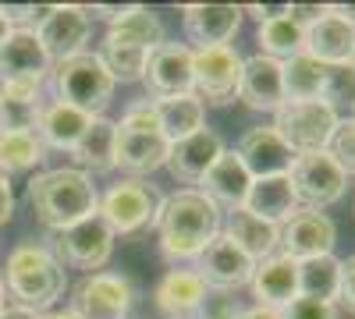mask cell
<instances>
[{"label":"cell","mask_w":355,"mask_h":319,"mask_svg":"<svg viewBox=\"0 0 355 319\" xmlns=\"http://www.w3.org/2000/svg\"><path fill=\"white\" fill-rule=\"evenodd\" d=\"M299 192L291 185V174H274V178H252L249 199H245V210L256 213L259 220L281 227L288 217L299 213Z\"/></svg>","instance_id":"23"},{"label":"cell","mask_w":355,"mask_h":319,"mask_svg":"<svg viewBox=\"0 0 355 319\" xmlns=\"http://www.w3.org/2000/svg\"><path fill=\"white\" fill-rule=\"evenodd\" d=\"M334 241H338V230H334V220L320 210H299L295 217H288L281 224V255L302 263V259H313V255H331L334 252Z\"/></svg>","instance_id":"12"},{"label":"cell","mask_w":355,"mask_h":319,"mask_svg":"<svg viewBox=\"0 0 355 319\" xmlns=\"http://www.w3.org/2000/svg\"><path fill=\"white\" fill-rule=\"evenodd\" d=\"M57 255V263L61 266H75V270H103V263L110 259L114 252V235H110V227L93 213V217H85L64 230H57L53 235V248Z\"/></svg>","instance_id":"7"},{"label":"cell","mask_w":355,"mask_h":319,"mask_svg":"<svg viewBox=\"0 0 355 319\" xmlns=\"http://www.w3.org/2000/svg\"><path fill=\"white\" fill-rule=\"evenodd\" d=\"M182 25L196 50H210V46H231V36L242 25V8L234 4H192L182 8Z\"/></svg>","instance_id":"20"},{"label":"cell","mask_w":355,"mask_h":319,"mask_svg":"<svg viewBox=\"0 0 355 319\" xmlns=\"http://www.w3.org/2000/svg\"><path fill=\"white\" fill-rule=\"evenodd\" d=\"M327 153L334 156V163L345 174H355V118L338 121V128H334V135L327 142Z\"/></svg>","instance_id":"38"},{"label":"cell","mask_w":355,"mask_h":319,"mask_svg":"<svg viewBox=\"0 0 355 319\" xmlns=\"http://www.w3.org/2000/svg\"><path fill=\"white\" fill-rule=\"evenodd\" d=\"M11 217H15V192L8 178H0V227L11 224Z\"/></svg>","instance_id":"43"},{"label":"cell","mask_w":355,"mask_h":319,"mask_svg":"<svg viewBox=\"0 0 355 319\" xmlns=\"http://www.w3.org/2000/svg\"><path fill=\"white\" fill-rule=\"evenodd\" d=\"M28 206L46 230H64L96 213V188L78 167L40 170L28 181Z\"/></svg>","instance_id":"2"},{"label":"cell","mask_w":355,"mask_h":319,"mask_svg":"<svg viewBox=\"0 0 355 319\" xmlns=\"http://www.w3.org/2000/svg\"><path fill=\"white\" fill-rule=\"evenodd\" d=\"M306 53L323 64L355 61V28L334 11H327L313 28H306Z\"/></svg>","instance_id":"25"},{"label":"cell","mask_w":355,"mask_h":319,"mask_svg":"<svg viewBox=\"0 0 355 319\" xmlns=\"http://www.w3.org/2000/svg\"><path fill=\"white\" fill-rule=\"evenodd\" d=\"M239 100L249 110L274 113L288 96H284V71L281 61L266 53H256L249 61H242V82H239Z\"/></svg>","instance_id":"18"},{"label":"cell","mask_w":355,"mask_h":319,"mask_svg":"<svg viewBox=\"0 0 355 319\" xmlns=\"http://www.w3.org/2000/svg\"><path fill=\"white\" fill-rule=\"evenodd\" d=\"M224 138L214 128H199L196 135L182 138V142H171L167 149V170L174 174L182 185H202V178L210 174V167L224 156Z\"/></svg>","instance_id":"14"},{"label":"cell","mask_w":355,"mask_h":319,"mask_svg":"<svg viewBox=\"0 0 355 319\" xmlns=\"http://www.w3.org/2000/svg\"><path fill=\"white\" fill-rule=\"evenodd\" d=\"M281 71H284V96L288 100H320L323 78H327V64L323 61H316V57H309L302 50L291 61H284Z\"/></svg>","instance_id":"33"},{"label":"cell","mask_w":355,"mask_h":319,"mask_svg":"<svg viewBox=\"0 0 355 319\" xmlns=\"http://www.w3.org/2000/svg\"><path fill=\"white\" fill-rule=\"evenodd\" d=\"M40 319H78V316H75L71 309H64V312H43Z\"/></svg>","instance_id":"48"},{"label":"cell","mask_w":355,"mask_h":319,"mask_svg":"<svg viewBox=\"0 0 355 319\" xmlns=\"http://www.w3.org/2000/svg\"><path fill=\"white\" fill-rule=\"evenodd\" d=\"M299 298L327 302L341 298V259L334 255H313L299 263Z\"/></svg>","instance_id":"30"},{"label":"cell","mask_w":355,"mask_h":319,"mask_svg":"<svg viewBox=\"0 0 355 319\" xmlns=\"http://www.w3.org/2000/svg\"><path fill=\"white\" fill-rule=\"evenodd\" d=\"M0 319H40V312H33V309H25V305H4V312H0Z\"/></svg>","instance_id":"46"},{"label":"cell","mask_w":355,"mask_h":319,"mask_svg":"<svg viewBox=\"0 0 355 319\" xmlns=\"http://www.w3.org/2000/svg\"><path fill=\"white\" fill-rule=\"evenodd\" d=\"M196 273L210 284V291H231V287H242V284H249V277H252V259L234 245L224 230L220 235L206 245L202 252H199V259H196Z\"/></svg>","instance_id":"15"},{"label":"cell","mask_w":355,"mask_h":319,"mask_svg":"<svg viewBox=\"0 0 355 319\" xmlns=\"http://www.w3.org/2000/svg\"><path fill=\"white\" fill-rule=\"evenodd\" d=\"M224 227L220 210L199 188H182L160 202L157 210V235L160 252L167 259H199Z\"/></svg>","instance_id":"1"},{"label":"cell","mask_w":355,"mask_h":319,"mask_svg":"<svg viewBox=\"0 0 355 319\" xmlns=\"http://www.w3.org/2000/svg\"><path fill=\"white\" fill-rule=\"evenodd\" d=\"M331 11H334L338 18H345V21H348V25L355 28V4H334Z\"/></svg>","instance_id":"47"},{"label":"cell","mask_w":355,"mask_h":319,"mask_svg":"<svg viewBox=\"0 0 355 319\" xmlns=\"http://www.w3.org/2000/svg\"><path fill=\"white\" fill-rule=\"evenodd\" d=\"M281 319H338V309L327 302H313V298H295L291 305L281 309Z\"/></svg>","instance_id":"40"},{"label":"cell","mask_w":355,"mask_h":319,"mask_svg":"<svg viewBox=\"0 0 355 319\" xmlns=\"http://www.w3.org/2000/svg\"><path fill=\"white\" fill-rule=\"evenodd\" d=\"M192 93L202 103L227 107L239 100V82H242V57L231 46H210V50H196V64H192Z\"/></svg>","instance_id":"9"},{"label":"cell","mask_w":355,"mask_h":319,"mask_svg":"<svg viewBox=\"0 0 355 319\" xmlns=\"http://www.w3.org/2000/svg\"><path fill=\"white\" fill-rule=\"evenodd\" d=\"M338 121L341 118L323 100H284L274 110V131L288 142L295 153L327 149Z\"/></svg>","instance_id":"6"},{"label":"cell","mask_w":355,"mask_h":319,"mask_svg":"<svg viewBox=\"0 0 355 319\" xmlns=\"http://www.w3.org/2000/svg\"><path fill=\"white\" fill-rule=\"evenodd\" d=\"M132 309V284L121 273H93L75 284L71 312L78 319H125Z\"/></svg>","instance_id":"11"},{"label":"cell","mask_w":355,"mask_h":319,"mask_svg":"<svg viewBox=\"0 0 355 319\" xmlns=\"http://www.w3.org/2000/svg\"><path fill=\"white\" fill-rule=\"evenodd\" d=\"M117 128H132V131H160V125H157V103H153L150 96L128 103L125 113H121V125H117Z\"/></svg>","instance_id":"39"},{"label":"cell","mask_w":355,"mask_h":319,"mask_svg":"<svg viewBox=\"0 0 355 319\" xmlns=\"http://www.w3.org/2000/svg\"><path fill=\"white\" fill-rule=\"evenodd\" d=\"M341 298H345V305L355 312V255L341 263Z\"/></svg>","instance_id":"42"},{"label":"cell","mask_w":355,"mask_h":319,"mask_svg":"<svg viewBox=\"0 0 355 319\" xmlns=\"http://www.w3.org/2000/svg\"><path fill=\"white\" fill-rule=\"evenodd\" d=\"M234 156L242 160L249 178H274V174H291L299 153H295L274 128H252V131L242 135Z\"/></svg>","instance_id":"16"},{"label":"cell","mask_w":355,"mask_h":319,"mask_svg":"<svg viewBox=\"0 0 355 319\" xmlns=\"http://www.w3.org/2000/svg\"><path fill=\"white\" fill-rule=\"evenodd\" d=\"M157 103V125L167 142H182L206 128V103L189 93V96H171V100H153Z\"/></svg>","instance_id":"29"},{"label":"cell","mask_w":355,"mask_h":319,"mask_svg":"<svg viewBox=\"0 0 355 319\" xmlns=\"http://www.w3.org/2000/svg\"><path fill=\"white\" fill-rule=\"evenodd\" d=\"M11 36V25H8V18H4V11H0V46H4V39Z\"/></svg>","instance_id":"49"},{"label":"cell","mask_w":355,"mask_h":319,"mask_svg":"<svg viewBox=\"0 0 355 319\" xmlns=\"http://www.w3.org/2000/svg\"><path fill=\"white\" fill-rule=\"evenodd\" d=\"M0 284H4V295H11L18 305L33 309V312H46L68 291V273L46 245L25 241L11 248Z\"/></svg>","instance_id":"3"},{"label":"cell","mask_w":355,"mask_h":319,"mask_svg":"<svg viewBox=\"0 0 355 319\" xmlns=\"http://www.w3.org/2000/svg\"><path fill=\"white\" fill-rule=\"evenodd\" d=\"M320 100L327 103L334 113L348 110L355 118V61L345 64H327V78H323Z\"/></svg>","instance_id":"35"},{"label":"cell","mask_w":355,"mask_h":319,"mask_svg":"<svg viewBox=\"0 0 355 319\" xmlns=\"http://www.w3.org/2000/svg\"><path fill=\"white\" fill-rule=\"evenodd\" d=\"M210 298V284H206L196 270H171L153 291V305L167 319H199L202 305Z\"/></svg>","instance_id":"19"},{"label":"cell","mask_w":355,"mask_h":319,"mask_svg":"<svg viewBox=\"0 0 355 319\" xmlns=\"http://www.w3.org/2000/svg\"><path fill=\"white\" fill-rule=\"evenodd\" d=\"M259 46L266 57H274V61H291L295 53H302L306 50V33L295 21L284 18H274V21H263L259 25Z\"/></svg>","instance_id":"34"},{"label":"cell","mask_w":355,"mask_h":319,"mask_svg":"<svg viewBox=\"0 0 355 319\" xmlns=\"http://www.w3.org/2000/svg\"><path fill=\"white\" fill-rule=\"evenodd\" d=\"M231 319H281L277 309H266V305H249V309H239Z\"/></svg>","instance_id":"45"},{"label":"cell","mask_w":355,"mask_h":319,"mask_svg":"<svg viewBox=\"0 0 355 319\" xmlns=\"http://www.w3.org/2000/svg\"><path fill=\"white\" fill-rule=\"evenodd\" d=\"M40 96H4L0 93V131H36Z\"/></svg>","instance_id":"36"},{"label":"cell","mask_w":355,"mask_h":319,"mask_svg":"<svg viewBox=\"0 0 355 319\" xmlns=\"http://www.w3.org/2000/svg\"><path fill=\"white\" fill-rule=\"evenodd\" d=\"M192 64H196V50L185 43H160L146 57V71L142 82L150 89V100H171V96H189L192 93Z\"/></svg>","instance_id":"10"},{"label":"cell","mask_w":355,"mask_h":319,"mask_svg":"<svg viewBox=\"0 0 355 319\" xmlns=\"http://www.w3.org/2000/svg\"><path fill=\"white\" fill-rule=\"evenodd\" d=\"M107 43H121L150 53L164 43V21L150 8H121L107 21Z\"/></svg>","instance_id":"26"},{"label":"cell","mask_w":355,"mask_h":319,"mask_svg":"<svg viewBox=\"0 0 355 319\" xmlns=\"http://www.w3.org/2000/svg\"><path fill=\"white\" fill-rule=\"evenodd\" d=\"M89 15L82 8H71V4H61V8H46L43 21L33 28L36 39L43 43L46 57L57 64V61H68L75 53H85V43H89Z\"/></svg>","instance_id":"13"},{"label":"cell","mask_w":355,"mask_h":319,"mask_svg":"<svg viewBox=\"0 0 355 319\" xmlns=\"http://www.w3.org/2000/svg\"><path fill=\"white\" fill-rule=\"evenodd\" d=\"M164 195L157 192V185L139 181V178H125L110 185L100 199H96V217L110 227V235H139L142 227H150L157 220Z\"/></svg>","instance_id":"5"},{"label":"cell","mask_w":355,"mask_h":319,"mask_svg":"<svg viewBox=\"0 0 355 319\" xmlns=\"http://www.w3.org/2000/svg\"><path fill=\"white\" fill-rule=\"evenodd\" d=\"M249 280H252V291H256L259 305H266V309L281 312L284 305H291L299 298V263L281 255V252L259 259Z\"/></svg>","instance_id":"21"},{"label":"cell","mask_w":355,"mask_h":319,"mask_svg":"<svg viewBox=\"0 0 355 319\" xmlns=\"http://www.w3.org/2000/svg\"><path fill=\"white\" fill-rule=\"evenodd\" d=\"M43 153L46 146L36 131H0V178L40 167Z\"/></svg>","instance_id":"32"},{"label":"cell","mask_w":355,"mask_h":319,"mask_svg":"<svg viewBox=\"0 0 355 319\" xmlns=\"http://www.w3.org/2000/svg\"><path fill=\"white\" fill-rule=\"evenodd\" d=\"M50 57L33 28H11V36L0 46V85L4 82H33L40 85L50 71Z\"/></svg>","instance_id":"17"},{"label":"cell","mask_w":355,"mask_h":319,"mask_svg":"<svg viewBox=\"0 0 355 319\" xmlns=\"http://www.w3.org/2000/svg\"><path fill=\"white\" fill-rule=\"evenodd\" d=\"M0 312H4V284H0Z\"/></svg>","instance_id":"50"},{"label":"cell","mask_w":355,"mask_h":319,"mask_svg":"<svg viewBox=\"0 0 355 319\" xmlns=\"http://www.w3.org/2000/svg\"><path fill=\"white\" fill-rule=\"evenodd\" d=\"M224 235L239 245V248L252 259V263H259V259H266V255L277 252L281 227L259 220V217L249 213V210H234V213H227V220H224Z\"/></svg>","instance_id":"27"},{"label":"cell","mask_w":355,"mask_h":319,"mask_svg":"<svg viewBox=\"0 0 355 319\" xmlns=\"http://www.w3.org/2000/svg\"><path fill=\"white\" fill-rule=\"evenodd\" d=\"M249 188H252V178H249V170L242 167V160L234 156V153H224L214 167H210V174L202 178V195L214 202V206L220 210H245V199H249Z\"/></svg>","instance_id":"24"},{"label":"cell","mask_w":355,"mask_h":319,"mask_svg":"<svg viewBox=\"0 0 355 319\" xmlns=\"http://www.w3.org/2000/svg\"><path fill=\"white\" fill-rule=\"evenodd\" d=\"M249 15H252V18H259V25H263V21L284 18V15H288V4H274V8H266V4H249Z\"/></svg>","instance_id":"44"},{"label":"cell","mask_w":355,"mask_h":319,"mask_svg":"<svg viewBox=\"0 0 355 319\" xmlns=\"http://www.w3.org/2000/svg\"><path fill=\"white\" fill-rule=\"evenodd\" d=\"M327 11H331L327 4H288V21H295L306 33V28H313Z\"/></svg>","instance_id":"41"},{"label":"cell","mask_w":355,"mask_h":319,"mask_svg":"<svg viewBox=\"0 0 355 319\" xmlns=\"http://www.w3.org/2000/svg\"><path fill=\"white\" fill-rule=\"evenodd\" d=\"M291 185L299 192V202H306L309 210L320 206H334L348 188V174L334 163V156L327 149L316 153H299L291 167Z\"/></svg>","instance_id":"8"},{"label":"cell","mask_w":355,"mask_h":319,"mask_svg":"<svg viewBox=\"0 0 355 319\" xmlns=\"http://www.w3.org/2000/svg\"><path fill=\"white\" fill-rule=\"evenodd\" d=\"M167 149L171 142L160 131H132V128H117V142H114V167H121L132 178L153 174L157 167L167 163Z\"/></svg>","instance_id":"22"},{"label":"cell","mask_w":355,"mask_h":319,"mask_svg":"<svg viewBox=\"0 0 355 319\" xmlns=\"http://www.w3.org/2000/svg\"><path fill=\"white\" fill-rule=\"evenodd\" d=\"M103 64L110 71L114 82H139L142 71H146V50H135V46H121V43H103Z\"/></svg>","instance_id":"37"},{"label":"cell","mask_w":355,"mask_h":319,"mask_svg":"<svg viewBox=\"0 0 355 319\" xmlns=\"http://www.w3.org/2000/svg\"><path fill=\"white\" fill-rule=\"evenodd\" d=\"M114 142H117V125L93 118L85 128V135L78 138V146L71 149V156L78 160V170H93V174H107L114 170Z\"/></svg>","instance_id":"31"},{"label":"cell","mask_w":355,"mask_h":319,"mask_svg":"<svg viewBox=\"0 0 355 319\" xmlns=\"http://www.w3.org/2000/svg\"><path fill=\"white\" fill-rule=\"evenodd\" d=\"M89 121L93 118H85L82 110L68 107V103H46L40 110V121H36V135L43 138V146L46 149H75L78 146V138L85 135Z\"/></svg>","instance_id":"28"},{"label":"cell","mask_w":355,"mask_h":319,"mask_svg":"<svg viewBox=\"0 0 355 319\" xmlns=\"http://www.w3.org/2000/svg\"><path fill=\"white\" fill-rule=\"evenodd\" d=\"M114 78L100 53H75L53 68V93L57 103L82 110L85 118H103V110L114 100Z\"/></svg>","instance_id":"4"}]
</instances>
